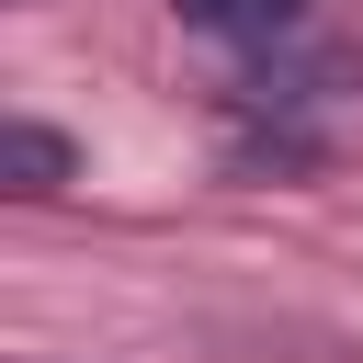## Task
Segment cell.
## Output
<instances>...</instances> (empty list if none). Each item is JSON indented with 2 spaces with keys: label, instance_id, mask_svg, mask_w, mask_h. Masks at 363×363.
<instances>
[{
  "label": "cell",
  "instance_id": "obj_2",
  "mask_svg": "<svg viewBox=\"0 0 363 363\" xmlns=\"http://www.w3.org/2000/svg\"><path fill=\"white\" fill-rule=\"evenodd\" d=\"M0 182H11L23 204H45V193H68V182H79V147H68L57 125L11 113V125H0Z\"/></svg>",
  "mask_w": 363,
  "mask_h": 363
},
{
  "label": "cell",
  "instance_id": "obj_1",
  "mask_svg": "<svg viewBox=\"0 0 363 363\" xmlns=\"http://www.w3.org/2000/svg\"><path fill=\"white\" fill-rule=\"evenodd\" d=\"M170 11H182V34H216L238 57H284L318 34V0H170Z\"/></svg>",
  "mask_w": 363,
  "mask_h": 363
}]
</instances>
